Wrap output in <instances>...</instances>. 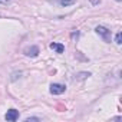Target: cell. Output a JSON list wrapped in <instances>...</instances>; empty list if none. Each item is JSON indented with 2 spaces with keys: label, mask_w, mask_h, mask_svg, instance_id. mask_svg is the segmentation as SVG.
<instances>
[{
  "label": "cell",
  "mask_w": 122,
  "mask_h": 122,
  "mask_svg": "<svg viewBox=\"0 0 122 122\" xmlns=\"http://www.w3.org/2000/svg\"><path fill=\"white\" fill-rule=\"evenodd\" d=\"M95 32L103 39V42H106V43H111V30H108L106 27H103V26H98L96 29H95Z\"/></svg>",
  "instance_id": "cell-1"
},
{
  "label": "cell",
  "mask_w": 122,
  "mask_h": 122,
  "mask_svg": "<svg viewBox=\"0 0 122 122\" xmlns=\"http://www.w3.org/2000/svg\"><path fill=\"white\" fill-rule=\"evenodd\" d=\"M66 91V86L62 83H52L50 85V93L52 95H62Z\"/></svg>",
  "instance_id": "cell-2"
},
{
  "label": "cell",
  "mask_w": 122,
  "mask_h": 122,
  "mask_svg": "<svg viewBox=\"0 0 122 122\" xmlns=\"http://www.w3.org/2000/svg\"><path fill=\"white\" fill-rule=\"evenodd\" d=\"M5 118H6V121H10V122L17 121V119H19V111H16V109H9L7 113L5 115Z\"/></svg>",
  "instance_id": "cell-3"
},
{
  "label": "cell",
  "mask_w": 122,
  "mask_h": 122,
  "mask_svg": "<svg viewBox=\"0 0 122 122\" xmlns=\"http://www.w3.org/2000/svg\"><path fill=\"white\" fill-rule=\"evenodd\" d=\"M25 55H26V56H30V57H35V56L39 55V47H37V46L26 47V49H25Z\"/></svg>",
  "instance_id": "cell-4"
},
{
  "label": "cell",
  "mask_w": 122,
  "mask_h": 122,
  "mask_svg": "<svg viewBox=\"0 0 122 122\" xmlns=\"http://www.w3.org/2000/svg\"><path fill=\"white\" fill-rule=\"evenodd\" d=\"M49 47H50L52 50L57 52V53H63V50H65V46H63V45H60V43H50Z\"/></svg>",
  "instance_id": "cell-5"
},
{
  "label": "cell",
  "mask_w": 122,
  "mask_h": 122,
  "mask_svg": "<svg viewBox=\"0 0 122 122\" xmlns=\"http://www.w3.org/2000/svg\"><path fill=\"white\" fill-rule=\"evenodd\" d=\"M59 3H60V6H71L75 3V0H59Z\"/></svg>",
  "instance_id": "cell-6"
},
{
  "label": "cell",
  "mask_w": 122,
  "mask_h": 122,
  "mask_svg": "<svg viewBox=\"0 0 122 122\" xmlns=\"http://www.w3.org/2000/svg\"><path fill=\"white\" fill-rule=\"evenodd\" d=\"M86 76H91V73H89V72H81V73L75 75V78H76V79H85Z\"/></svg>",
  "instance_id": "cell-7"
},
{
  "label": "cell",
  "mask_w": 122,
  "mask_h": 122,
  "mask_svg": "<svg viewBox=\"0 0 122 122\" xmlns=\"http://www.w3.org/2000/svg\"><path fill=\"white\" fill-rule=\"evenodd\" d=\"M115 42H116L118 45H121V43H122V33H121V32H118V33H116V36H115Z\"/></svg>",
  "instance_id": "cell-8"
},
{
  "label": "cell",
  "mask_w": 122,
  "mask_h": 122,
  "mask_svg": "<svg viewBox=\"0 0 122 122\" xmlns=\"http://www.w3.org/2000/svg\"><path fill=\"white\" fill-rule=\"evenodd\" d=\"M25 121H26V122H30V121H40V118H35V116H32V118H26Z\"/></svg>",
  "instance_id": "cell-9"
},
{
  "label": "cell",
  "mask_w": 122,
  "mask_h": 122,
  "mask_svg": "<svg viewBox=\"0 0 122 122\" xmlns=\"http://www.w3.org/2000/svg\"><path fill=\"white\" fill-rule=\"evenodd\" d=\"M10 2V0H0V3H2V5H7Z\"/></svg>",
  "instance_id": "cell-10"
},
{
  "label": "cell",
  "mask_w": 122,
  "mask_h": 122,
  "mask_svg": "<svg viewBox=\"0 0 122 122\" xmlns=\"http://www.w3.org/2000/svg\"><path fill=\"white\" fill-rule=\"evenodd\" d=\"M91 3H92V5H98V3H99V0H91Z\"/></svg>",
  "instance_id": "cell-11"
},
{
  "label": "cell",
  "mask_w": 122,
  "mask_h": 122,
  "mask_svg": "<svg viewBox=\"0 0 122 122\" xmlns=\"http://www.w3.org/2000/svg\"><path fill=\"white\" fill-rule=\"evenodd\" d=\"M118 2H119V0H118Z\"/></svg>",
  "instance_id": "cell-12"
}]
</instances>
